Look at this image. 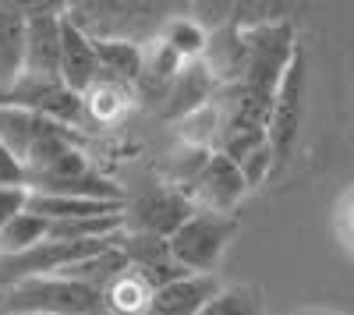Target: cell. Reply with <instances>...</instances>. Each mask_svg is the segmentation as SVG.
I'll return each instance as SVG.
<instances>
[{
  "mask_svg": "<svg viewBox=\"0 0 354 315\" xmlns=\"http://www.w3.org/2000/svg\"><path fill=\"white\" fill-rule=\"evenodd\" d=\"M4 315H106L103 294L68 276H36L8 287Z\"/></svg>",
  "mask_w": 354,
  "mask_h": 315,
  "instance_id": "6da1fadb",
  "label": "cell"
},
{
  "mask_svg": "<svg viewBox=\"0 0 354 315\" xmlns=\"http://www.w3.org/2000/svg\"><path fill=\"white\" fill-rule=\"evenodd\" d=\"M230 238H234V220L230 216L195 209L181 223V231L170 238V248H174V259L192 276H213V266L220 262V255H223Z\"/></svg>",
  "mask_w": 354,
  "mask_h": 315,
  "instance_id": "7a4b0ae2",
  "label": "cell"
},
{
  "mask_svg": "<svg viewBox=\"0 0 354 315\" xmlns=\"http://www.w3.org/2000/svg\"><path fill=\"white\" fill-rule=\"evenodd\" d=\"M0 103L8 106H21L32 110L39 117L78 131L85 124V99L78 93H71L61 78H36V75H21L11 89L0 96Z\"/></svg>",
  "mask_w": 354,
  "mask_h": 315,
  "instance_id": "3957f363",
  "label": "cell"
},
{
  "mask_svg": "<svg viewBox=\"0 0 354 315\" xmlns=\"http://www.w3.org/2000/svg\"><path fill=\"white\" fill-rule=\"evenodd\" d=\"M195 213V202L174 184L145 188L142 195L124 202V231L131 234H153V238H174L181 223Z\"/></svg>",
  "mask_w": 354,
  "mask_h": 315,
  "instance_id": "277c9868",
  "label": "cell"
},
{
  "mask_svg": "<svg viewBox=\"0 0 354 315\" xmlns=\"http://www.w3.org/2000/svg\"><path fill=\"white\" fill-rule=\"evenodd\" d=\"M301 99H305V53L298 50L294 61L287 64L277 96H273V110H270V124H266V138L277 153V166L290 156L294 142H298V128H301Z\"/></svg>",
  "mask_w": 354,
  "mask_h": 315,
  "instance_id": "5b68a950",
  "label": "cell"
},
{
  "mask_svg": "<svg viewBox=\"0 0 354 315\" xmlns=\"http://www.w3.org/2000/svg\"><path fill=\"white\" fill-rule=\"evenodd\" d=\"M61 36H64V11L25 4V68L21 75L61 78Z\"/></svg>",
  "mask_w": 354,
  "mask_h": 315,
  "instance_id": "8992f818",
  "label": "cell"
},
{
  "mask_svg": "<svg viewBox=\"0 0 354 315\" xmlns=\"http://www.w3.org/2000/svg\"><path fill=\"white\" fill-rule=\"evenodd\" d=\"M195 209H205V213H220V216H230L234 206L241 202V198L248 195V184L241 178V170L234 160H227L223 153H209V160H205V166L198 170V178L188 184L185 191Z\"/></svg>",
  "mask_w": 354,
  "mask_h": 315,
  "instance_id": "52a82bcc",
  "label": "cell"
},
{
  "mask_svg": "<svg viewBox=\"0 0 354 315\" xmlns=\"http://www.w3.org/2000/svg\"><path fill=\"white\" fill-rule=\"evenodd\" d=\"M117 248L124 251L128 266H131V269H138L145 280L153 283L156 291H160V287H167V283H174V280L192 276L181 262L174 259V248H170V241H167V238L131 234V231H124V234H121V241H117Z\"/></svg>",
  "mask_w": 354,
  "mask_h": 315,
  "instance_id": "ba28073f",
  "label": "cell"
},
{
  "mask_svg": "<svg viewBox=\"0 0 354 315\" xmlns=\"http://www.w3.org/2000/svg\"><path fill=\"white\" fill-rule=\"evenodd\" d=\"M100 78V53H96V39L82 32V28L68 18L64 11V36H61V82L71 93L85 96Z\"/></svg>",
  "mask_w": 354,
  "mask_h": 315,
  "instance_id": "9c48e42d",
  "label": "cell"
},
{
  "mask_svg": "<svg viewBox=\"0 0 354 315\" xmlns=\"http://www.w3.org/2000/svg\"><path fill=\"white\" fill-rule=\"evenodd\" d=\"M216 291H220L216 276L174 280V283H167V287L153 291V301H149V308H145V315H198Z\"/></svg>",
  "mask_w": 354,
  "mask_h": 315,
  "instance_id": "30bf717a",
  "label": "cell"
},
{
  "mask_svg": "<svg viewBox=\"0 0 354 315\" xmlns=\"http://www.w3.org/2000/svg\"><path fill=\"white\" fill-rule=\"evenodd\" d=\"M213 89H216V82L213 75L205 71L202 61H192L185 64L181 71H177V78L170 82V89H167V117H192L195 110L202 106H209L213 103Z\"/></svg>",
  "mask_w": 354,
  "mask_h": 315,
  "instance_id": "8fae6325",
  "label": "cell"
},
{
  "mask_svg": "<svg viewBox=\"0 0 354 315\" xmlns=\"http://www.w3.org/2000/svg\"><path fill=\"white\" fill-rule=\"evenodd\" d=\"M25 68V4L0 0V96L21 78Z\"/></svg>",
  "mask_w": 354,
  "mask_h": 315,
  "instance_id": "7c38bea8",
  "label": "cell"
},
{
  "mask_svg": "<svg viewBox=\"0 0 354 315\" xmlns=\"http://www.w3.org/2000/svg\"><path fill=\"white\" fill-rule=\"evenodd\" d=\"M153 283L145 280L138 269H124L117 273L106 291H103V305H106V315H145V308H149L153 301Z\"/></svg>",
  "mask_w": 354,
  "mask_h": 315,
  "instance_id": "4fadbf2b",
  "label": "cell"
},
{
  "mask_svg": "<svg viewBox=\"0 0 354 315\" xmlns=\"http://www.w3.org/2000/svg\"><path fill=\"white\" fill-rule=\"evenodd\" d=\"M43 121L46 117H39V113H32V110L0 103V142L25 163L28 153H32V146H36L39 131H43Z\"/></svg>",
  "mask_w": 354,
  "mask_h": 315,
  "instance_id": "5bb4252c",
  "label": "cell"
},
{
  "mask_svg": "<svg viewBox=\"0 0 354 315\" xmlns=\"http://www.w3.org/2000/svg\"><path fill=\"white\" fill-rule=\"evenodd\" d=\"M96 53H100V75H106L113 82L135 85L145 71V46L142 43H124V39L96 43Z\"/></svg>",
  "mask_w": 354,
  "mask_h": 315,
  "instance_id": "9a60e30c",
  "label": "cell"
},
{
  "mask_svg": "<svg viewBox=\"0 0 354 315\" xmlns=\"http://www.w3.org/2000/svg\"><path fill=\"white\" fill-rule=\"evenodd\" d=\"M82 99H85V117H93L100 124H110V121H117V117H124V113H128V106H131V85L100 75L96 85Z\"/></svg>",
  "mask_w": 354,
  "mask_h": 315,
  "instance_id": "2e32d148",
  "label": "cell"
},
{
  "mask_svg": "<svg viewBox=\"0 0 354 315\" xmlns=\"http://www.w3.org/2000/svg\"><path fill=\"white\" fill-rule=\"evenodd\" d=\"M50 238V223L43 216H36L32 209H25L21 216H15L4 231H0V259L8 255H21L28 248H36Z\"/></svg>",
  "mask_w": 354,
  "mask_h": 315,
  "instance_id": "e0dca14e",
  "label": "cell"
},
{
  "mask_svg": "<svg viewBox=\"0 0 354 315\" xmlns=\"http://www.w3.org/2000/svg\"><path fill=\"white\" fill-rule=\"evenodd\" d=\"M160 39H163L177 57H181L185 64H192V61H202L205 43H209V32H202V25L192 21V18H163Z\"/></svg>",
  "mask_w": 354,
  "mask_h": 315,
  "instance_id": "ac0fdd59",
  "label": "cell"
},
{
  "mask_svg": "<svg viewBox=\"0 0 354 315\" xmlns=\"http://www.w3.org/2000/svg\"><path fill=\"white\" fill-rule=\"evenodd\" d=\"M128 269V259H124V251L121 248H106V251H100V255H93V259H85V262H78V266H71L68 273H61V276H68V280H78V283H85V287H93V291H106V283L117 276V273H124Z\"/></svg>",
  "mask_w": 354,
  "mask_h": 315,
  "instance_id": "d6986e66",
  "label": "cell"
},
{
  "mask_svg": "<svg viewBox=\"0 0 354 315\" xmlns=\"http://www.w3.org/2000/svg\"><path fill=\"white\" fill-rule=\"evenodd\" d=\"M198 315H262V298L252 287H220Z\"/></svg>",
  "mask_w": 354,
  "mask_h": 315,
  "instance_id": "ffe728a7",
  "label": "cell"
},
{
  "mask_svg": "<svg viewBox=\"0 0 354 315\" xmlns=\"http://www.w3.org/2000/svg\"><path fill=\"white\" fill-rule=\"evenodd\" d=\"M238 170H241V178H245L248 191H252V188H259L266 178H270L273 170H277V153H273V146H270V138H266L259 149H252V153L238 163Z\"/></svg>",
  "mask_w": 354,
  "mask_h": 315,
  "instance_id": "44dd1931",
  "label": "cell"
},
{
  "mask_svg": "<svg viewBox=\"0 0 354 315\" xmlns=\"http://www.w3.org/2000/svg\"><path fill=\"white\" fill-rule=\"evenodd\" d=\"M28 198H32L28 184H0V231L28 209Z\"/></svg>",
  "mask_w": 354,
  "mask_h": 315,
  "instance_id": "7402d4cb",
  "label": "cell"
},
{
  "mask_svg": "<svg viewBox=\"0 0 354 315\" xmlns=\"http://www.w3.org/2000/svg\"><path fill=\"white\" fill-rule=\"evenodd\" d=\"M0 184H25V163L0 142Z\"/></svg>",
  "mask_w": 354,
  "mask_h": 315,
  "instance_id": "603a6c76",
  "label": "cell"
},
{
  "mask_svg": "<svg viewBox=\"0 0 354 315\" xmlns=\"http://www.w3.org/2000/svg\"><path fill=\"white\" fill-rule=\"evenodd\" d=\"M340 234H344V245L354 251V188L347 191L344 206H340Z\"/></svg>",
  "mask_w": 354,
  "mask_h": 315,
  "instance_id": "cb8c5ba5",
  "label": "cell"
}]
</instances>
